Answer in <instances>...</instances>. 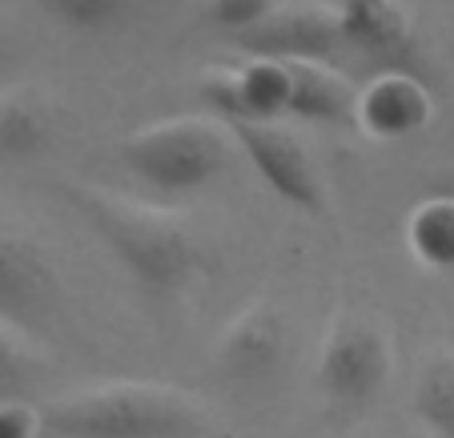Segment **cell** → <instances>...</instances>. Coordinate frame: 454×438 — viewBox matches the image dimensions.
<instances>
[{"label":"cell","instance_id":"6da1fadb","mask_svg":"<svg viewBox=\"0 0 454 438\" xmlns=\"http://www.w3.org/2000/svg\"><path fill=\"white\" fill-rule=\"evenodd\" d=\"M65 193L145 298L173 301L201 274V241L173 214L101 185H65Z\"/></svg>","mask_w":454,"mask_h":438},{"label":"cell","instance_id":"7a4b0ae2","mask_svg":"<svg viewBox=\"0 0 454 438\" xmlns=\"http://www.w3.org/2000/svg\"><path fill=\"white\" fill-rule=\"evenodd\" d=\"M41 426L52 438H214V418L198 398L157 382H109L52 398Z\"/></svg>","mask_w":454,"mask_h":438},{"label":"cell","instance_id":"3957f363","mask_svg":"<svg viewBox=\"0 0 454 438\" xmlns=\"http://www.w3.org/2000/svg\"><path fill=\"white\" fill-rule=\"evenodd\" d=\"M230 129L201 117H173L145 125L125 141L121 157L149 190L157 193H198L222 177L230 161Z\"/></svg>","mask_w":454,"mask_h":438},{"label":"cell","instance_id":"277c9868","mask_svg":"<svg viewBox=\"0 0 454 438\" xmlns=\"http://www.w3.org/2000/svg\"><path fill=\"white\" fill-rule=\"evenodd\" d=\"M390 370V334L366 314H338L317 358V390L326 411L338 418H362L382 398Z\"/></svg>","mask_w":454,"mask_h":438},{"label":"cell","instance_id":"5b68a950","mask_svg":"<svg viewBox=\"0 0 454 438\" xmlns=\"http://www.w3.org/2000/svg\"><path fill=\"white\" fill-rule=\"evenodd\" d=\"M290 326L270 301H254L222 330L214 346V379L241 398H257L278 387L290 366Z\"/></svg>","mask_w":454,"mask_h":438},{"label":"cell","instance_id":"8992f818","mask_svg":"<svg viewBox=\"0 0 454 438\" xmlns=\"http://www.w3.org/2000/svg\"><path fill=\"white\" fill-rule=\"evenodd\" d=\"M225 129L274 198L309 217L326 214V181L317 173L309 149L294 133L278 129V125H225Z\"/></svg>","mask_w":454,"mask_h":438},{"label":"cell","instance_id":"52a82bcc","mask_svg":"<svg viewBox=\"0 0 454 438\" xmlns=\"http://www.w3.org/2000/svg\"><path fill=\"white\" fill-rule=\"evenodd\" d=\"M60 278L41 241L0 230V326L41 330L57 314Z\"/></svg>","mask_w":454,"mask_h":438},{"label":"cell","instance_id":"ba28073f","mask_svg":"<svg viewBox=\"0 0 454 438\" xmlns=\"http://www.w3.org/2000/svg\"><path fill=\"white\" fill-rule=\"evenodd\" d=\"M338 25L342 44L374 73H419L422 52L403 0H338Z\"/></svg>","mask_w":454,"mask_h":438},{"label":"cell","instance_id":"9c48e42d","mask_svg":"<svg viewBox=\"0 0 454 438\" xmlns=\"http://www.w3.org/2000/svg\"><path fill=\"white\" fill-rule=\"evenodd\" d=\"M198 97L225 125H274L290 113V65L249 57L238 69H209L198 81Z\"/></svg>","mask_w":454,"mask_h":438},{"label":"cell","instance_id":"30bf717a","mask_svg":"<svg viewBox=\"0 0 454 438\" xmlns=\"http://www.w3.org/2000/svg\"><path fill=\"white\" fill-rule=\"evenodd\" d=\"M238 49L266 60H306V65H334L346 49L338 9L322 4H286L266 17L254 33L238 36Z\"/></svg>","mask_w":454,"mask_h":438},{"label":"cell","instance_id":"8fae6325","mask_svg":"<svg viewBox=\"0 0 454 438\" xmlns=\"http://www.w3.org/2000/svg\"><path fill=\"white\" fill-rule=\"evenodd\" d=\"M434 117V93L419 73H374L358 93L354 125L374 141H403Z\"/></svg>","mask_w":454,"mask_h":438},{"label":"cell","instance_id":"7c38bea8","mask_svg":"<svg viewBox=\"0 0 454 438\" xmlns=\"http://www.w3.org/2000/svg\"><path fill=\"white\" fill-rule=\"evenodd\" d=\"M290 65V113L317 125H354L358 93L334 65H306V60H286Z\"/></svg>","mask_w":454,"mask_h":438},{"label":"cell","instance_id":"4fadbf2b","mask_svg":"<svg viewBox=\"0 0 454 438\" xmlns=\"http://www.w3.org/2000/svg\"><path fill=\"white\" fill-rule=\"evenodd\" d=\"M52 133H57V117L41 93L12 89L0 97V161H36L52 145Z\"/></svg>","mask_w":454,"mask_h":438},{"label":"cell","instance_id":"5bb4252c","mask_svg":"<svg viewBox=\"0 0 454 438\" xmlns=\"http://www.w3.org/2000/svg\"><path fill=\"white\" fill-rule=\"evenodd\" d=\"M406 241L411 254L427 270H454V198L434 193L419 201L406 217Z\"/></svg>","mask_w":454,"mask_h":438},{"label":"cell","instance_id":"9a60e30c","mask_svg":"<svg viewBox=\"0 0 454 438\" xmlns=\"http://www.w3.org/2000/svg\"><path fill=\"white\" fill-rule=\"evenodd\" d=\"M411 411L434 438H454V354H430L419 370Z\"/></svg>","mask_w":454,"mask_h":438},{"label":"cell","instance_id":"2e32d148","mask_svg":"<svg viewBox=\"0 0 454 438\" xmlns=\"http://www.w3.org/2000/svg\"><path fill=\"white\" fill-rule=\"evenodd\" d=\"M44 379V362L17 338V330L0 326V406L25 403Z\"/></svg>","mask_w":454,"mask_h":438},{"label":"cell","instance_id":"e0dca14e","mask_svg":"<svg viewBox=\"0 0 454 438\" xmlns=\"http://www.w3.org/2000/svg\"><path fill=\"white\" fill-rule=\"evenodd\" d=\"M36 4L73 33H109L137 9V0H36Z\"/></svg>","mask_w":454,"mask_h":438},{"label":"cell","instance_id":"ac0fdd59","mask_svg":"<svg viewBox=\"0 0 454 438\" xmlns=\"http://www.w3.org/2000/svg\"><path fill=\"white\" fill-rule=\"evenodd\" d=\"M274 12H278V0H201V20L230 36L254 33Z\"/></svg>","mask_w":454,"mask_h":438},{"label":"cell","instance_id":"d6986e66","mask_svg":"<svg viewBox=\"0 0 454 438\" xmlns=\"http://www.w3.org/2000/svg\"><path fill=\"white\" fill-rule=\"evenodd\" d=\"M36 430H41V411L28 403L0 406V438H36Z\"/></svg>","mask_w":454,"mask_h":438},{"label":"cell","instance_id":"ffe728a7","mask_svg":"<svg viewBox=\"0 0 454 438\" xmlns=\"http://www.w3.org/2000/svg\"><path fill=\"white\" fill-rule=\"evenodd\" d=\"M9 25H4V20H0V65H4V60H9Z\"/></svg>","mask_w":454,"mask_h":438}]
</instances>
